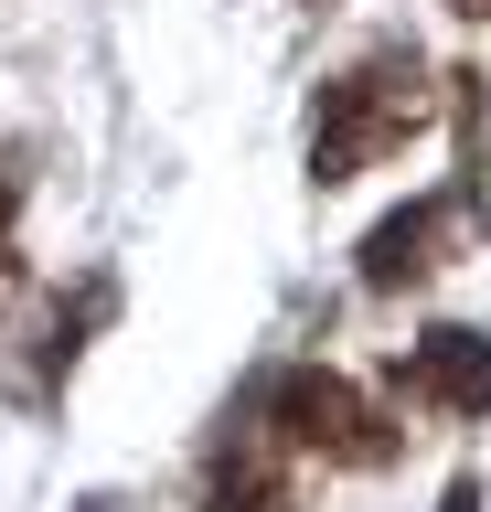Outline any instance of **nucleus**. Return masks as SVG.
<instances>
[{
    "mask_svg": "<svg viewBox=\"0 0 491 512\" xmlns=\"http://www.w3.org/2000/svg\"><path fill=\"white\" fill-rule=\"evenodd\" d=\"M427 118H438V75H427L417 43H374V54H353L321 86V107H310V182H321V192L363 182V171L395 160Z\"/></svg>",
    "mask_w": 491,
    "mask_h": 512,
    "instance_id": "nucleus-1",
    "label": "nucleus"
},
{
    "mask_svg": "<svg viewBox=\"0 0 491 512\" xmlns=\"http://www.w3.org/2000/svg\"><path fill=\"white\" fill-rule=\"evenodd\" d=\"M257 416L299 459H321V470H385L395 448H406V427H395L353 374H331V363H278V374L257 384Z\"/></svg>",
    "mask_w": 491,
    "mask_h": 512,
    "instance_id": "nucleus-2",
    "label": "nucleus"
},
{
    "mask_svg": "<svg viewBox=\"0 0 491 512\" xmlns=\"http://www.w3.org/2000/svg\"><path fill=\"white\" fill-rule=\"evenodd\" d=\"M107 320H118V278H107V267H86V278L65 288V299H43V320L33 331H22V342L0 352V395H11V406H54V395H65V374H75V352L97 342Z\"/></svg>",
    "mask_w": 491,
    "mask_h": 512,
    "instance_id": "nucleus-3",
    "label": "nucleus"
},
{
    "mask_svg": "<svg viewBox=\"0 0 491 512\" xmlns=\"http://www.w3.org/2000/svg\"><path fill=\"white\" fill-rule=\"evenodd\" d=\"M203 512H310L299 480H289V438L257 406L225 416V438L203 448Z\"/></svg>",
    "mask_w": 491,
    "mask_h": 512,
    "instance_id": "nucleus-4",
    "label": "nucleus"
},
{
    "mask_svg": "<svg viewBox=\"0 0 491 512\" xmlns=\"http://www.w3.org/2000/svg\"><path fill=\"white\" fill-rule=\"evenodd\" d=\"M395 395L427 406V416H491V342L459 331V320L417 331V342L395 352Z\"/></svg>",
    "mask_w": 491,
    "mask_h": 512,
    "instance_id": "nucleus-5",
    "label": "nucleus"
},
{
    "mask_svg": "<svg viewBox=\"0 0 491 512\" xmlns=\"http://www.w3.org/2000/svg\"><path fill=\"white\" fill-rule=\"evenodd\" d=\"M459 224H481V203H470V192H417L406 214H385L374 235H363V288H374V299H395V288L438 278V246H449Z\"/></svg>",
    "mask_w": 491,
    "mask_h": 512,
    "instance_id": "nucleus-6",
    "label": "nucleus"
},
{
    "mask_svg": "<svg viewBox=\"0 0 491 512\" xmlns=\"http://www.w3.org/2000/svg\"><path fill=\"white\" fill-rule=\"evenodd\" d=\"M11 214H22V150L0 139V235H11Z\"/></svg>",
    "mask_w": 491,
    "mask_h": 512,
    "instance_id": "nucleus-7",
    "label": "nucleus"
},
{
    "mask_svg": "<svg viewBox=\"0 0 491 512\" xmlns=\"http://www.w3.org/2000/svg\"><path fill=\"white\" fill-rule=\"evenodd\" d=\"M438 512H481V480H449V491H438Z\"/></svg>",
    "mask_w": 491,
    "mask_h": 512,
    "instance_id": "nucleus-8",
    "label": "nucleus"
},
{
    "mask_svg": "<svg viewBox=\"0 0 491 512\" xmlns=\"http://www.w3.org/2000/svg\"><path fill=\"white\" fill-rule=\"evenodd\" d=\"M449 11H459V22H491V0H449Z\"/></svg>",
    "mask_w": 491,
    "mask_h": 512,
    "instance_id": "nucleus-9",
    "label": "nucleus"
},
{
    "mask_svg": "<svg viewBox=\"0 0 491 512\" xmlns=\"http://www.w3.org/2000/svg\"><path fill=\"white\" fill-rule=\"evenodd\" d=\"M310 11H331V0H310Z\"/></svg>",
    "mask_w": 491,
    "mask_h": 512,
    "instance_id": "nucleus-10",
    "label": "nucleus"
}]
</instances>
